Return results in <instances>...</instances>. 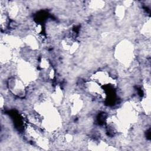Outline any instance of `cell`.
<instances>
[{
	"label": "cell",
	"instance_id": "obj_1",
	"mask_svg": "<svg viewBox=\"0 0 151 151\" xmlns=\"http://www.w3.org/2000/svg\"><path fill=\"white\" fill-rule=\"evenodd\" d=\"M134 48L128 41H122L117 44L115 50V57L124 67H127L134 61Z\"/></svg>",
	"mask_w": 151,
	"mask_h": 151
}]
</instances>
